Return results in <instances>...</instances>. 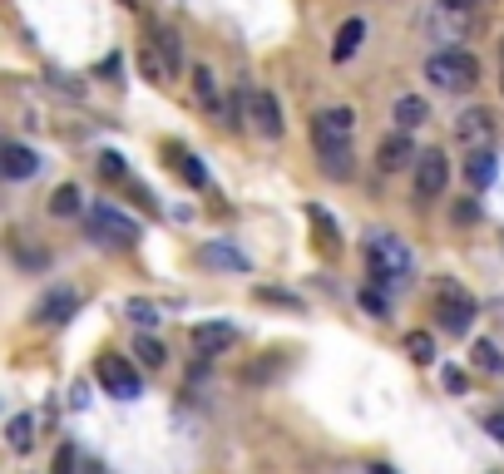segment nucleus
Here are the masks:
<instances>
[{
	"label": "nucleus",
	"instance_id": "nucleus-1",
	"mask_svg": "<svg viewBox=\"0 0 504 474\" xmlns=\"http://www.w3.org/2000/svg\"><path fill=\"white\" fill-rule=\"evenodd\" d=\"M366 267H371L376 282H406L415 262H411V247H406L401 237L376 233L371 242H366Z\"/></svg>",
	"mask_w": 504,
	"mask_h": 474
},
{
	"label": "nucleus",
	"instance_id": "nucleus-2",
	"mask_svg": "<svg viewBox=\"0 0 504 474\" xmlns=\"http://www.w3.org/2000/svg\"><path fill=\"white\" fill-rule=\"evenodd\" d=\"M425 79L435 89H465V84L480 79V60L470 50H440V55L425 60Z\"/></svg>",
	"mask_w": 504,
	"mask_h": 474
},
{
	"label": "nucleus",
	"instance_id": "nucleus-3",
	"mask_svg": "<svg viewBox=\"0 0 504 474\" xmlns=\"http://www.w3.org/2000/svg\"><path fill=\"white\" fill-rule=\"evenodd\" d=\"M475 297H470L460 282H440L435 287V321H440V331H450V336H465L470 331V321H475Z\"/></svg>",
	"mask_w": 504,
	"mask_h": 474
},
{
	"label": "nucleus",
	"instance_id": "nucleus-4",
	"mask_svg": "<svg viewBox=\"0 0 504 474\" xmlns=\"http://www.w3.org/2000/svg\"><path fill=\"white\" fill-rule=\"evenodd\" d=\"M89 237L104 242V247H134L144 237V228L134 223L129 213H119L114 203H94L89 208Z\"/></svg>",
	"mask_w": 504,
	"mask_h": 474
},
{
	"label": "nucleus",
	"instance_id": "nucleus-5",
	"mask_svg": "<svg viewBox=\"0 0 504 474\" xmlns=\"http://www.w3.org/2000/svg\"><path fill=\"white\" fill-rule=\"evenodd\" d=\"M94 376H99V386H104V391H109L114 400H139V391H144L139 371H134V366L124 361V356H99Z\"/></svg>",
	"mask_w": 504,
	"mask_h": 474
},
{
	"label": "nucleus",
	"instance_id": "nucleus-6",
	"mask_svg": "<svg viewBox=\"0 0 504 474\" xmlns=\"http://www.w3.org/2000/svg\"><path fill=\"white\" fill-rule=\"evenodd\" d=\"M351 134H356V109H351V104H331V109H322L317 119H312V139H317V149H322V144H351Z\"/></svg>",
	"mask_w": 504,
	"mask_h": 474
},
{
	"label": "nucleus",
	"instance_id": "nucleus-7",
	"mask_svg": "<svg viewBox=\"0 0 504 474\" xmlns=\"http://www.w3.org/2000/svg\"><path fill=\"white\" fill-rule=\"evenodd\" d=\"M450 188V158L440 149H425L415 158V193L420 198H440Z\"/></svg>",
	"mask_w": 504,
	"mask_h": 474
},
{
	"label": "nucleus",
	"instance_id": "nucleus-8",
	"mask_svg": "<svg viewBox=\"0 0 504 474\" xmlns=\"http://www.w3.org/2000/svg\"><path fill=\"white\" fill-rule=\"evenodd\" d=\"M247 119H252V129L262 134V139H282V104L272 99L267 89H247Z\"/></svg>",
	"mask_w": 504,
	"mask_h": 474
},
{
	"label": "nucleus",
	"instance_id": "nucleus-9",
	"mask_svg": "<svg viewBox=\"0 0 504 474\" xmlns=\"http://www.w3.org/2000/svg\"><path fill=\"white\" fill-rule=\"evenodd\" d=\"M415 158H420L415 139L406 129H396V134H386L381 149H376V168H381V173H401V168H411Z\"/></svg>",
	"mask_w": 504,
	"mask_h": 474
},
{
	"label": "nucleus",
	"instance_id": "nucleus-10",
	"mask_svg": "<svg viewBox=\"0 0 504 474\" xmlns=\"http://www.w3.org/2000/svg\"><path fill=\"white\" fill-rule=\"evenodd\" d=\"M75 311H79V292L75 287H55V292H45V297H40L35 321L40 326H65Z\"/></svg>",
	"mask_w": 504,
	"mask_h": 474
},
{
	"label": "nucleus",
	"instance_id": "nucleus-11",
	"mask_svg": "<svg viewBox=\"0 0 504 474\" xmlns=\"http://www.w3.org/2000/svg\"><path fill=\"white\" fill-rule=\"evenodd\" d=\"M455 134L465 149H490L495 144V119H490V109H465L455 119Z\"/></svg>",
	"mask_w": 504,
	"mask_h": 474
},
{
	"label": "nucleus",
	"instance_id": "nucleus-12",
	"mask_svg": "<svg viewBox=\"0 0 504 474\" xmlns=\"http://www.w3.org/2000/svg\"><path fill=\"white\" fill-rule=\"evenodd\" d=\"M188 341H193L198 356H223L228 346L238 341V331H233L228 321H198L193 331H188Z\"/></svg>",
	"mask_w": 504,
	"mask_h": 474
},
{
	"label": "nucleus",
	"instance_id": "nucleus-13",
	"mask_svg": "<svg viewBox=\"0 0 504 474\" xmlns=\"http://www.w3.org/2000/svg\"><path fill=\"white\" fill-rule=\"evenodd\" d=\"M198 262L213 272H252V257L243 247H233V242H203L198 247Z\"/></svg>",
	"mask_w": 504,
	"mask_h": 474
},
{
	"label": "nucleus",
	"instance_id": "nucleus-14",
	"mask_svg": "<svg viewBox=\"0 0 504 474\" xmlns=\"http://www.w3.org/2000/svg\"><path fill=\"white\" fill-rule=\"evenodd\" d=\"M40 168V153L30 144H5L0 149V178H35Z\"/></svg>",
	"mask_w": 504,
	"mask_h": 474
},
{
	"label": "nucleus",
	"instance_id": "nucleus-15",
	"mask_svg": "<svg viewBox=\"0 0 504 474\" xmlns=\"http://www.w3.org/2000/svg\"><path fill=\"white\" fill-rule=\"evenodd\" d=\"M317 158H322V173H327L331 183H346V178L356 173L351 144H322V149H317Z\"/></svg>",
	"mask_w": 504,
	"mask_h": 474
},
{
	"label": "nucleus",
	"instance_id": "nucleus-16",
	"mask_svg": "<svg viewBox=\"0 0 504 474\" xmlns=\"http://www.w3.org/2000/svg\"><path fill=\"white\" fill-rule=\"evenodd\" d=\"M361 40H366V20H361V15H351L341 30H336V40H331V65H346V60L361 50Z\"/></svg>",
	"mask_w": 504,
	"mask_h": 474
},
{
	"label": "nucleus",
	"instance_id": "nucleus-17",
	"mask_svg": "<svg viewBox=\"0 0 504 474\" xmlns=\"http://www.w3.org/2000/svg\"><path fill=\"white\" fill-rule=\"evenodd\" d=\"M168 163H173V173L183 178L188 188H208V168H203V158H198V153H188V149H178V144H168Z\"/></svg>",
	"mask_w": 504,
	"mask_h": 474
},
{
	"label": "nucleus",
	"instance_id": "nucleus-18",
	"mask_svg": "<svg viewBox=\"0 0 504 474\" xmlns=\"http://www.w3.org/2000/svg\"><path fill=\"white\" fill-rule=\"evenodd\" d=\"M391 119H396V129H406V134H415L420 124L430 119V104L420 99V94H401L396 99V109H391Z\"/></svg>",
	"mask_w": 504,
	"mask_h": 474
},
{
	"label": "nucleus",
	"instance_id": "nucleus-19",
	"mask_svg": "<svg viewBox=\"0 0 504 474\" xmlns=\"http://www.w3.org/2000/svg\"><path fill=\"white\" fill-rule=\"evenodd\" d=\"M495 153L490 149H465V183L470 188H490L495 183Z\"/></svg>",
	"mask_w": 504,
	"mask_h": 474
},
{
	"label": "nucleus",
	"instance_id": "nucleus-20",
	"mask_svg": "<svg viewBox=\"0 0 504 474\" xmlns=\"http://www.w3.org/2000/svg\"><path fill=\"white\" fill-rule=\"evenodd\" d=\"M144 35H149L154 45H159V55H163V65H168V79H173L178 70H183V50H178V35H173L168 25H149Z\"/></svg>",
	"mask_w": 504,
	"mask_h": 474
},
{
	"label": "nucleus",
	"instance_id": "nucleus-21",
	"mask_svg": "<svg viewBox=\"0 0 504 474\" xmlns=\"http://www.w3.org/2000/svg\"><path fill=\"white\" fill-rule=\"evenodd\" d=\"M5 445L15 450V455H30V445H35V415H30V410L10 415V425H5Z\"/></svg>",
	"mask_w": 504,
	"mask_h": 474
},
{
	"label": "nucleus",
	"instance_id": "nucleus-22",
	"mask_svg": "<svg viewBox=\"0 0 504 474\" xmlns=\"http://www.w3.org/2000/svg\"><path fill=\"white\" fill-rule=\"evenodd\" d=\"M79 208H84V198H79L75 183H60L55 193H50V213H55V218H75Z\"/></svg>",
	"mask_w": 504,
	"mask_h": 474
},
{
	"label": "nucleus",
	"instance_id": "nucleus-23",
	"mask_svg": "<svg viewBox=\"0 0 504 474\" xmlns=\"http://www.w3.org/2000/svg\"><path fill=\"white\" fill-rule=\"evenodd\" d=\"M406 356H411V361H420V366H430L435 361V336L430 331H406Z\"/></svg>",
	"mask_w": 504,
	"mask_h": 474
},
{
	"label": "nucleus",
	"instance_id": "nucleus-24",
	"mask_svg": "<svg viewBox=\"0 0 504 474\" xmlns=\"http://www.w3.org/2000/svg\"><path fill=\"white\" fill-rule=\"evenodd\" d=\"M139 70H144V75H149V79H168V65H163V55H159V45H154V40L149 35H144V45H139Z\"/></svg>",
	"mask_w": 504,
	"mask_h": 474
},
{
	"label": "nucleus",
	"instance_id": "nucleus-25",
	"mask_svg": "<svg viewBox=\"0 0 504 474\" xmlns=\"http://www.w3.org/2000/svg\"><path fill=\"white\" fill-rule=\"evenodd\" d=\"M134 356H139V361L149 366V371H159V366L168 361V351H163L159 336H139V341H134Z\"/></svg>",
	"mask_w": 504,
	"mask_h": 474
},
{
	"label": "nucleus",
	"instance_id": "nucleus-26",
	"mask_svg": "<svg viewBox=\"0 0 504 474\" xmlns=\"http://www.w3.org/2000/svg\"><path fill=\"white\" fill-rule=\"evenodd\" d=\"M193 89H198V99H203L208 109H218V79H213L208 65H193Z\"/></svg>",
	"mask_w": 504,
	"mask_h": 474
},
{
	"label": "nucleus",
	"instance_id": "nucleus-27",
	"mask_svg": "<svg viewBox=\"0 0 504 474\" xmlns=\"http://www.w3.org/2000/svg\"><path fill=\"white\" fill-rule=\"evenodd\" d=\"M475 366L485 376H495V371H504V356H499V346L495 341H475Z\"/></svg>",
	"mask_w": 504,
	"mask_h": 474
},
{
	"label": "nucleus",
	"instance_id": "nucleus-28",
	"mask_svg": "<svg viewBox=\"0 0 504 474\" xmlns=\"http://www.w3.org/2000/svg\"><path fill=\"white\" fill-rule=\"evenodd\" d=\"M356 302H361V311H366V316H376V321H386V316H391V302H386L376 287H366Z\"/></svg>",
	"mask_w": 504,
	"mask_h": 474
},
{
	"label": "nucleus",
	"instance_id": "nucleus-29",
	"mask_svg": "<svg viewBox=\"0 0 504 474\" xmlns=\"http://www.w3.org/2000/svg\"><path fill=\"white\" fill-rule=\"evenodd\" d=\"M124 173H129V163H124V153L104 149V153H99V178H109V183H119Z\"/></svg>",
	"mask_w": 504,
	"mask_h": 474
},
{
	"label": "nucleus",
	"instance_id": "nucleus-30",
	"mask_svg": "<svg viewBox=\"0 0 504 474\" xmlns=\"http://www.w3.org/2000/svg\"><path fill=\"white\" fill-rule=\"evenodd\" d=\"M124 311H129V321H139V326H159V307H154V302H144V297H134Z\"/></svg>",
	"mask_w": 504,
	"mask_h": 474
},
{
	"label": "nucleus",
	"instance_id": "nucleus-31",
	"mask_svg": "<svg viewBox=\"0 0 504 474\" xmlns=\"http://www.w3.org/2000/svg\"><path fill=\"white\" fill-rule=\"evenodd\" d=\"M75 469H79L75 445H60V450H55V469H50V474H75Z\"/></svg>",
	"mask_w": 504,
	"mask_h": 474
},
{
	"label": "nucleus",
	"instance_id": "nucleus-32",
	"mask_svg": "<svg viewBox=\"0 0 504 474\" xmlns=\"http://www.w3.org/2000/svg\"><path fill=\"white\" fill-rule=\"evenodd\" d=\"M252 297H257V302H277V307H297V297H287V292H277V287H257Z\"/></svg>",
	"mask_w": 504,
	"mask_h": 474
},
{
	"label": "nucleus",
	"instance_id": "nucleus-33",
	"mask_svg": "<svg viewBox=\"0 0 504 474\" xmlns=\"http://www.w3.org/2000/svg\"><path fill=\"white\" fill-rule=\"evenodd\" d=\"M485 430L495 440H504V410H490V415H485Z\"/></svg>",
	"mask_w": 504,
	"mask_h": 474
},
{
	"label": "nucleus",
	"instance_id": "nucleus-34",
	"mask_svg": "<svg viewBox=\"0 0 504 474\" xmlns=\"http://www.w3.org/2000/svg\"><path fill=\"white\" fill-rule=\"evenodd\" d=\"M475 218H480L475 203H455V223H475Z\"/></svg>",
	"mask_w": 504,
	"mask_h": 474
},
{
	"label": "nucleus",
	"instance_id": "nucleus-35",
	"mask_svg": "<svg viewBox=\"0 0 504 474\" xmlns=\"http://www.w3.org/2000/svg\"><path fill=\"white\" fill-rule=\"evenodd\" d=\"M445 386H450V391H465V376H460L455 366H450V371H445Z\"/></svg>",
	"mask_w": 504,
	"mask_h": 474
},
{
	"label": "nucleus",
	"instance_id": "nucleus-36",
	"mask_svg": "<svg viewBox=\"0 0 504 474\" xmlns=\"http://www.w3.org/2000/svg\"><path fill=\"white\" fill-rule=\"evenodd\" d=\"M371 474H396V469H386V465H376V469H371Z\"/></svg>",
	"mask_w": 504,
	"mask_h": 474
},
{
	"label": "nucleus",
	"instance_id": "nucleus-37",
	"mask_svg": "<svg viewBox=\"0 0 504 474\" xmlns=\"http://www.w3.org/2000/svg\"><path fill=\"white\" fill-rule=\"evenodd\" d=\"M445 5H470V0H445Z\"/></svg>",
	"mask_w": 504,
	"mask_h": 474
},
{
	"label": "nucleus",
	"instance_id": "nucleus-38",
	"mask_svg": "<svg viewBox=\"0 0 504 474\" xmlns=\"http://www.w3.org/2000/svg\"><path fill=\"white\" fill-rule=\"evenodd\" d=\"M119 5H129V10H134V5H139V0H119Z\"/></svg>",
	"mask_w": 504,
	"mask_h": 474
},
{
	"label": "nucleus",
	"instance_id": "nucleus-39",
	"mask_svg": "<svg viewBox=\"0 0 504 474\" xmlns=\"http://www.w3.org/2000/svg\"><path fill=\"white\" fill-rule=\"evenodd\" d=\"M499 94H504V70H499Z\"/></svg>",
	"mask_w": 504,
	"mask_h": 474
}]
</instances>
